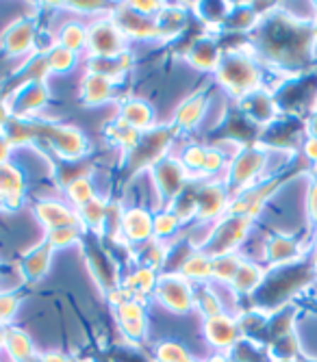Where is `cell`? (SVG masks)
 <instances>
[{
	"instance_id": "c3c4849f",
	"label": "cell",
	"mask_w": 317,
	"mask_h": 362,
	"mask_svg": "<svg viewBox=\"0 0 317 362\" xmlns=\"http://www.w3.org/2000/svg\"><path fill=\"white\" fill-rule=\"evenodd\" d=\"M198 362H231V360H229V356H226V354H215V356H211V358H202V360H198Z\"/></svg>"
},
{
	"instance_id": "6da1fadb",
	"label": "cell",
	"mask_w": 317,
	"mask_h": 362,
	"mask_svg": "<svg viewBox=\"0 0 317 362\" xmlns=\"http://www.w3.org/2000/svg\"><path fill=\"white\" fill-rule=\"evenodd\" d=\"M215 76L221 87L237 98H246L261 87L259 65L252 61V54L241 50H224Z\"/></svg>"
},
{
	"instance_id": "7a4b0ae2",
	"label": "cell",
	"mask_w": 317,
	"mask_h": 362,
	"mask_svg": "<svg viewBox=\"0 0 317 362\" xmlns=\"http://www.w3.org/2000/svg\"><path fill=\"white\" fill-rule=\"evenodd\" d=\"M252 226V219L246 215H226L221 217L217 223H213L211 233L204 241V245L200 247L207 256L217 258V256H226L233 254L243 239L248 237V230Z\"/></svg>"
},
{
	"instance_id": "f907efd6",
	"label": "cell",
	"mask_w": 317,
	"mask_h": 362,
	"mask_svg": "<svg viewBox=\"0 0 317 362\" xmlns=\"http://www.w3.org/2000/svg\"><path fill=\"white\" fill-rule=\"evenodd\" d=\"M315 267H317V254H315Z\"/></svg>"
},
{
	"instance_id": "d6a6232c",
	"label": "cell",
	"mask_w": 317,
	"mask_h": 362,
	"mask_svg": "<svg viewBox=\"0 0 317 362\" xmlns=\"http://www.w3.org/2000/svg\"><path fill=\"white\" fill-rule=\"evenodd\" d=\"M243 258L237 254H226V256H217L213 258V282L221 284V286H231V282L235 280L239 267H241Z\"/></svg>"
},
{
	"instance_id": "44dd1931",
	"label": "cell",
	"mask_w": 317,
	"mask_h": 362,
	"mask_svg": "<svg viewBox=\"0 0 317 362\" xmlns=\"http://www.w3.org/2000/svg\"><path fill=\"white\" fill-rule=\"evenodd\" d=\"M3 351L9 356L11 362H33L38 358L33 339L22 327L7 325V337H5V347Z\"/></svg>"
},
{
	"instance_id": "e0dca14e",
	"label": "cell",
	"mask_w": 317,
	"mask_h": 362,
	"mask_svg": "<svg viewBox=\"0 0 317 362\" xmlns=\"http://www.w3.org/2000/svg\"><path fill=\"white\" fill-rule=\"evenodd\" d=\"M207 109H209L207 91L192 93L185 103L178 105V109L174 113V119H172L174 130H194V128H198V124L202 122Z\"/></svg>"
},
{
	"instance_id": "e575fe53",
	"label": "cell",
	"mask_w": 317,
	"mask_h": 362,
	"mask_svg": "<svg viewBox=\"0 0 317 362\" xmlns=\"http://www.w3.org/2000/svg\"><path fill=\"white\" fill-rule=\"evenodd\" d=\"M154 360L156 362H198L187 347H183L176 341H161L154 347Z\"/></svg>"
},
{
	"instance_id": "30bf717a",
	"label": "cell",
	"mask_w": 317,
	"mask_h": 362,
	"mask_svg": "<svg viewBox=\"0 0 317 362\" xmlns=\"http://www.w3.org/2000/svg\"><path fill=\"white\" fill-rule=\"evenodd\" d=\"M263 165H265V154L261 150H257V148L239 150L235 160L231 163V172L224 180L226 189L241 195V191H246V187L252 185V180L257 178V174L263 170Z\"/></svg>"
},
{
	"instance_id": "8992f818",
	"label": "cell",
	"mask_w": 317,
	"mask_h": 362,
	"mask_svg": "<svg viewBox=\"0 0 317 362\" xmlns=\"http://www.w3.org/2000/svg\"><path fill=\"white\" fill-rule=\"evenodd\" d=\"M148 172H150L154 191L158 193V197H161V204H163L161 209H166L172 200H176V197L187 189V185L192 182L189 174L183 170V165L178 163V158L172 156V154L161 158Z\"/></svg>"
},
{
	"instance_id": "f546056e",
	"label": "cell",
	"mask_w": 317,
	"mask_h": 362,
	"mask_svg": "<svg viewBox=\"0 0 317 362\" xmlns=\"http://www.w3.org/2000/svg\"><path fill=\"white\" fill-rule=\"evenodd\" d=\"M204 156H207V148L204 146H198V144H185L183 150L176 154L178 163H180L183 170L189 174V178H192V180L202 178Z\"/></svg>"
},
{
	"instance_id": "d6986e66",
	"label": "cell",
	"mask_w": 317,
	"mask_h": 362,
	"mask_svg": "<svg viewBox=\"0 0 317 362\" xmlns=\"http://www.w3.org/2000/svg\"><path fill=\"white\" fill-rule=\"evenodd\" d=\"M24 197V176L13 163L0 165V206L18 209Z\"/></svg>"
},
{
	"instance_id": "8d00e7d4",
	"label": "cell",
	"mask_w": 317,
	"mask_h": 362,
	"mask_svg": "<svg viewBox=\"0 0 317 362\" xmlns=\"http://www.w3.org/2000/svg\"><path fill=\"white\" fill-rule=\"evenodd\" d=\"M196 308L202 313L204 319L224 313V306H221V298H219L217 293H213L211 286H204L200 293H196Z\"/></svg>"
},
{
	"instance_id": "3957f363",
	"label": "cell",
	"mask_w": 317,
	"mask_h": 362,
	"mask_svg": "<svg viewBox=\"0 0 317 362\" xmlns=\"http://www.w3.org/2000/svg\"><path fill=\"white\" fill-rule=\"evenodd\" d=\"M126 35L120 30V26L113 22L111 16H98L91 24H87V54L89 59H113L124 52L126 48Z\"/></svg>"
},
{
	"instance_id": "7402d4cb",
	"label": "cell",
	"mask_w": 317,
	"mask_h": 362,
	"mask_svg": "<svg viewBox=\"0 0 317 362\" xmlns=\"http://www.w3.org/2000/svg\"><path fill=\"white\" fill-rule=\"evenodd\" d=\"M183 278L189 282H211L213 278V258L207 256L202 250H194L192 254H187L183 260V265L176 269Z\"/></svg>"
},
{
	"instance_id": "f35d334b",
	"label": "cell",
	"mask_w": 317,
	"mask_h": 362,
	"mask_svg": "<svg viewBox=\"0 0 317 362\" xmlns=\"http://www.w3.org/2000/svg\"><path fill=\"white\" fill-rule=\"evenodd\" d=\"M115 317L120 323L124 321H142L146 319V306L142 300H126L124 304H120L115 308Z\"/></svg>"
},
{
	"instance_id": "484cf974",
	"label": "cell",
	"mask_w": 317,
	"mask_h": 362,
	"mask_svg": "<svg viewBox=\"0 0 317 362\" xmlns=\"http://www.w3.org/2000/svg\"><path fill=\"white\" fill-rule=\"evenodd\" d=\"M54 44L68 48L72 52H83L87 50V26L81 22H66L54 35Z\"/></svg>"
},
{
	"instance_id": "4fadbf2b",
	"label": "cell",
	"mask_w": 317,
	"mask_h": 362,
	"mask_svg": "<svg viewBox=\"0 0 317 362\" xmlns=\"http://www.w3.org/2000/svg\"><path fill=\"white\" fill-rule=\"evenodd\" d=\"M33 215L44 226V230L81 226L79 211L74 206H70L68 202L50 200V197H44V200H40V202L33 204Z\"/></svg>"
},
{
	"instance_id": "cb8c5ba5",
	"label": "cell",
	"mask_w": 317,
	"mask_h": 362,
	"mask_svg": "<svg viewBox=\"0 0 317 362\" xmlns=\"http://www.w3.org/2000/svg\"><path fill=\"white\" fill-rule=\"evenodd\" d=\"M105 135H107V139H109L115 148H120L124 154H131V152L137 148L139 139H142V133H139V130H135L133 126H129L126 122H122L120 117H115L113 122L107 124Z\"/></svg>"
},
{
	"instance_id": "74e56055",
	"label": "cell",
	"mask_w": 317,
	"mask_h": 362,
	"mask_svg": "<svg viewBox=\"0 0 317 362\" xmlns=\"http://www.w3.org/2000/svg\"><path fill=\"white\" fill-rule=\"evenodd\" d=\"M267 258L272 262H282V260H289L296 254V243L292 239H282V237H274L272 241H267L265 245Z\"/></svg>"
},
{
	"instance_id": "7dc6e473",
	"label": "cell",
	"mask_w": 317,
	"mask_h": 362,
	"mask_svg": "<svg viewBox=\"0 0 317 362\" xmlns=\"http://www.w3.org/2000/svg\"><path fill=\"white\" fill-rule=\"evenodd\" d=\"M309 206H311V213H313V217H317V187H313V191H311V200H309Z\"/></svg>"
},
{
	"instance_id": "bcb514c9",
	"label": "cell",
	"mask_w": 317,
	"mask_h": 362,
	"mask_svg": "<svg viewBox=\"0 0 317 362\" xmlns=\"http://www.w3.org/2000/svg\"><path fill=\"white\" fill-rule=\"evenodd\" d=\"M304 152H306L311 158H315V160H317V137H311V141L306 144Z\"/></svg>"
},
{
	"instance_id": "836d02e7",
	"label": "cell",
	"mask_w": 317,
	"mask_h": 362,
	"mask_svg": "<svg viewBox=\"0 0 317 362\" xmlns=\"http://www.w3.org/2000/svg\"><path fill=\"white\" fill-rule=\"evenodd\" d=\"M263 280V272L255 265V262H250V260H243L241 262V267L235 276V280L231 282L233 291L235 293H250V291H255Z\"/></svg>"
},
{
	"instance_id": "f6af8a7d",
	"label": "cell",
	"mask_w": 317,
	"mask_h": 362,
	"mask_svg": "<svg viewBox=\"0 0 317 362\" xmlns=\"http://www.w3.org/2000/svg\"><path fill=\"white\" fill-rule=\"evenodd\" d=\"M38 360L40 362H72L63 351H44L38 356Z\"/></svg>"
},
{
	"instance_id": "2e32d148",
	"label": "cell",
	"mask_w": 317,
	"mask_h": 362,
	"mask_svg": "<svg viewBox=\"0 0 317 362\" xmlns=\"http://www.w3.org/2000/svg\"><path fill=\"white\" fill-rule=\"evenodd\" d=\"M115 81L103 76V74H93V72H85V76L81 78V103L87 107H98L105 105L109 100H113L115 95Z\"/></svg>"
},
{
	"instance_id": "f1b7e54d",
	"label": "cell",
	"mask_w": 317,
	"mask_h": 362,
	"mask_svg": "<svg viewBox=\"0 0 317 362\" xmlns=\"http://www.w3.org/2000/svg\"><path fill=\"white\" fill-rule=\"evenodd\" d=\"M107 211L109 202H105L103 197H93L89 204L79 209V219L85 230H93V233H103L105 221H107Z\"/></svg>"
},
{
	"instance_id": "ee69618b",
	"label": "cell",
	"mask_w": 317,
	"mask_h": 362,
	"mask_svg": "<svg viewBox=\"0 0 317 362\" xmlns=\"http://www.w3.org/2000/svg\"><path fill=\"white\" fill-rule=\"evenodd\" d=\"M11 122V111H9V105H7V98L0 95V133H5L7 124Z\"/></svg>"
},
{
	"instance_id": "ba28073f",
	"label": "cell",
	"mask_w": 317,
	"mask_h": 362,
	"mask_svg": "<svg viewBox=\"0 0 317 362\" xmlns=\"http://www.w3.org/2000/svg\"><path fill=\"white\" fill-rule=\"evenodd\" d=\"M38 26L30 18H18L13 20L0 35V48L7 57H30V52H35L38 46Z\"/></svg>"
},
{
	"instance_id": "d590c367",
	"label": "cell",
	"mask_w": 317,
	"mask_h": 362,
	"mask_svg": "<svg viewBox=\"0 0 317 362\" xmlns=\"http://www.w3.org/2000/svg\"><path fill=\"white\" fill-rule=\"evenodd\" d=\"M180 228H183V221L170 209H161L154 215V239L158 241L166 243V239L174 237Z\"/></svg>"
},
{
	"instance_id": "4316f807",
	"label": "cell",
	"mask_w": 317,
	"mask_h": 362,
	"mask_svg": "<svg viewBox=\"0 0 317 362\" xmlns=\"http://www.w3.org/2000/svg\"><path fill=\"white\" fill-rule=\"evenodd\" d=\"M42 54H44V61H46L48 74H68V72H72L74 65H76V59H79L76 52L63 48L59 44H52Z\"/></svg>"
},
{
	"instance_id": "1f68e13d",
	"label": "cell",
	"mask_w": 317,
	"mask_h": 362,
	"mask_svg": "<svg viewBox=\"0 0 317 362\" xmlns=\"http://www.w3.org/2000/svg\"><path fill=\"white\" fill-rule=\"evenodd\" d=\"M85 239L83 226H70V228H57V230H44V243H48L52 250L72 247Z\"/></svg>"
},
{
	"instance_id": "4dcf8cb0",
	"label": "cell",
	"mask_w": 317,
	"mask_h": 362,
	"mask_svg": "<svg viewBox=\"0 0 317 362\" xmlns=\"http://www.w3.org/2000/svg\"><path fill=\"white\" fill-rule=\"evenodd\" d=\"M185 24H187V13L180 11L178 7L166 5L163 11L156 16V28H158L161 40H170V37L178 35V33L185 28Z\"/></svg>"
},
{
	"instance_id": "ac0fdd59",
	"label": "cell",
	"mask_w": 317,
	"mask_h": 362,
	"mask_svg": "<svg viewBox=\"0 0 317 362\" xmlns=\"http://www.w3.org/2000/svg\"><path fill=\"white\" fill-rule=\"evenodd\" d=\"M52 254H54V250L44 241H40L35 247H30L28 252H24L22 260H20V269H22L24 280H28V282L44 280L48 269H50Z\"/></svg>"
},
{
	"instance_id": "83f0119b",
	"label": "cell",
	"mask_w": 317,
	"mask_h": 362,
	"mask_svg": "<svg viewBox=\"0 0 317 362\" xmlns=\"http://www.w3.org/2000/svg\"><path fill=\"white\" fill-rule=\"evenodd\" d=\"M66 197H68V204L74 206L76 211L83 209L85 204H89V202L93 200V197H98V195H96V187H93L89 174L72 178V180L66 185Z\"/></svg>"
},
{
	"instance_id": "f5cc1de1",
	"label": "cell",
	"mask_w": 317,
	"mask_h": 362,
	"mask_svg": "<svg viewBox=\"0 0 317 362\" xmlns=\"http://www.w3.org/2000/svg\"><path fill=\"white\" fill-rule=\"evenodd\" d=\"M33 362H40V360H38V358H35V360H33Z\"/></svg>"
},
{
	"instance_id": "9a60e30c",
	"label": "cell",
	"mask_w": 317,
	"mask_h": 362,
	"mask_svg": "<svg viewBox=\"0 0 317 362\" xmlns=\"http://www.w3.org/2000/svg\"><path fill=\"white\" fill-rule=\"evenodd\" d=\"M221 54H224V50H219V46L215 44L213 37L200 35V37H196L192 44H189V48L185 52V59H187L189 65H194L196 70L215 72L219 61H221Z\"/></svg>"
},
{
	"instance_id": "7bdbcfd3",
	"label": "cell",
	"mask_w": 317,
	"mask_h": 362,
	"mask_svg": "<svg viewBox=\"0 0 317 362\" xmlns=\"http://www.w3.org/2000/svg\"><path fill=\"white\" fill-rule=\"evenodd\" d=\"M11 141L7 139L5 133H0V165H5V163H9V156H11Z\"/></svg>"
},
{
	"instance_id": "ffe728a7",
	"label": "cell",
	"mask_w": 317,
	"mask_h": 362,
	"mask_svg": "<svg viewBox=\"0 0 317 362\" xmlns=\"http://www.w3.org/2000/svg\"><path fill=\"white\" fill-rule=\"evenodd\" d=\"M117 117L133 126L139 133H148L150 128H154V111L152 107L142 100V98H126L117 107Z\"/></svg>"
},
{
	"instance_id": "9c48e42d",
	"label": "cell",
	"mask_w": 317,
	"mask_h": 362,
	"mask_svg": "<svg viewBox=\"0 0 317 362\" xmlns=\"http://www.w3.org/2000/svg\"><path fill=\"white\" fill-rule=\"evenodd\" d=\"M196 197H198V221L200 223H211L219 221L224 217V213L231 209L229 202V189L224 182H215V180H202L196 185Z\"/></svg>"
},
{
	"instance_id": "5b68a950",
	"label": "cell",
	"mask_w": 317,
	"mask_h": 362,
	"mask_svg": "<svg viewBox=\"0 0 317 362\" xmlns=\"http://www.w3.org/2000/svg\"><path fill=\"white\" fill-rule=\"evenodd\" d=\"M152 295L166 310L176 313V315L192 313L196 308V288L178 272L158 276Z\"/></svg>"
},
{
	"instance_id": "ab89813d",
	"label": "cell",
	"mask_w": 317,
	"mask_h": 362,
	"mask_svg": "<svg viewBox=\"0 0 317 362\" xmlns=\"http://www.w3.org/2000/svg\"><path fill=\"white\" fill-rule=\"evenodd\" d=\"M20 308V298L11 291H0V323L9 325Z\"/></svg>"
},
{
	"instance_id": "d4e9b609",
	"label": "cell",
	"mask_w": 317,
	"mask_h": 362,
	"mask_svg": "<svg viewBox=\"0 0 317 362\" xmlns=\"http://www.w3.org/2000/svg\"><path fill=\"white\" fill-rule=\"evenodd\" d=\"M131 63H133V57L129 52L113 57V59H87V72L103 74L117 83L120 76L131 68Z\"/></svg>"
},
{
	"instance_id": "b9f144b4",
	"label": "cell",
	"mask_w": 317,
	"mask_h": 362,
	"mask_svg": "<svg viewBox=\"0 0 317 362\" xmlns=\"http://www.w3.org/2000/svg\"><path fill=\"white\" fill-rule=\"evenodd\" d=\"M66 7L72 11H79V13H103L105 9H109V5H105V3H70Z\"/></svg>"
},
{
	"instance_id": "277c9868",
	"label": "cell",
	"mask_w": 317,
	"mask_h": 362,
	"mask_svg": "<svg viewBox=\"0 0 317 362\" xmlns=\"http://www.w3.org/2000/svg\"><path fill=\"white\" fill-rule=\"evenodd\" d=\"M174 133L176 130L170 126H154L148 133H142V139L137 144V148L126 154L129 158V165L133 172L137 170H150L152 165H156L158 160L170 156V150L174 146Z\"/></svg>"
},
{
	"instance_id": "8fae6325",
	"label": "cell",
	"mask_w": 317,
	"mask_h": 362,
	"mask_svg": "<svg viewBox=\"0 0 317 362\" xmlns=\"http://www.w3.org/2000/svg\"><path fill=\"white\" fill-rule=\"evenodd\" d=\"M113 22L120 26V30L126 35V40H161L156 28V18H148L137 13L131 3L115 5L109 13Z\"/></svg>"
},
{
	"instance_id": "603a6c76",
	"label": "cell",
	"mask_w": 317,
	"mask_h": 362,
	"mask_svg": "<svg viewBox=\"0 0 317 362\" xmlns=\"http://www.w3.org/2000/svg\"><path fill=\"white\" fill-rule=\"evenodd\" d=\"M156 280H158V272L148 269V267H137V269L131 272V276H126L120 282V286L131 295V300H142L144 302L146 295L154 293Z\"/></svg>"
},
{
	"instance_id": "681fc988",
	"label": "cell",
	"mask_w": 317,
	"mask_h": 362,
	"mask_svg": "<svg viewBox=\"0 0 317 362\" xmlns=\"http://www.w3.org/2000/svg\"><path fill=\"white\" fill-rule=\"evenodd\" d=\"M5 337H7V325L0 323V349L5 347Z\"/></svg>"
},
{
	"instance_id": "5bb4252c",
	"label": "cell",
	"mask_w": 317,
	"mask_h": 362,
	"mask_svg": "<svg viewBox=\"0 0 317 362\" xmlns=\"http://www.w3.org/2000/svg\"><path fill=\"white\" fill-rule=\"evenodd\" d=\"M202 330H204V339L209 341V345L219 351H231L237 345V339L241 334L239 323L226 313L204 319Z\"/></svg>"
},
{
	"instance_id": "60d3db41",
	"label": "cell",
	"mask_w": 317,
	"mask_h": 362,
	"mask_svg": "<svg viewBox=\"0 0 317 362\" xmlns=\"http://www.w3.org/2000/svg\"><path fill=\"white\" fill-rule=\"evenodd\" d=\"M120 332H122L124 341L137 345L148 334V321L146 319H142V321H124V323H120Z\"/></svg>"
},
{
	"instance_id": "7c38bea8",
	"label": "cell",
	"mask_w": 317,
	"mask_h": 362,
	"mask_svg": "<svg viewBox=\"0 0 317 362\" xmlns=\"http://www.w3.org/2000/svg\"><path fill=\"white\" fill-rule=\"evenodd\" d=\"M120 241L131 245H144L154 239V215L144 206H131L122 215Z\"/></svg>"
},
{
	"instance_id": "52a82bcc",
	"label": "cell",
	"mask_w": 317,
	"mask_h": 362,
	"mask_svg": "<svg viewBox=\"0 0 317 362\" xmlns=\"http://www.w3.org/2000/svg\"><path fill=\"white\" fill-rule=\"evenodd\" d=\"M50 91L46 87V81H30L20 83L13 93L7 98V105L13 119H35L38 113L48 105Z\"/></svg>"
},
{
	"instance_id": "816d5d0a",
	"label": "cell",
	"mask_w": 317,
	"mask_h": 362,
	"mask_svg": "<svg viewBox=\"0 0 317 362\" xmlns=\"http://www.w3.org/2000/svg\"><path fill=\"white\" fill-rule=\"evenodd\" d=\"M315 170H317V160H315Z\"/></svg>"
}]
</instances>
